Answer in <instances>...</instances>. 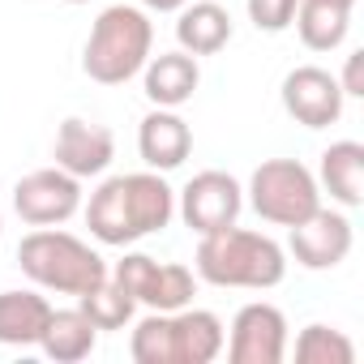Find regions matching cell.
I'll return each mask as SVG.
<instances>
[{"instance_id": "cell-25", "label": "cell", "mask_w": 364, "mask_h": 364, "mask_svg": "<svg viewBox=\"0 0 364 364\" xmlns=\"http://www.w3.org/2000/svg\"><path fill=\"white\" fill-rule=\"evenodd\" d=\"M338 86H343V95H364V52L347 56V69H343Z\"/></svg>"}, {"instance_id": "cell-21", "label": "cell", "mask_w": 364, "mask_h": 364, "mask_svg": "<svg viewBox=\"0 0 364 364\" xmlns=\"http://www.w3.org/2000/svg\"><path fill=\"white\" fill-rule=\"evenodd\" d=\"M77 309L90 317V326L95 330H124L129 321H133V309H137V300L107 274L103 283H95L90 291H82L77 296Z\"/></svg>"}, {"instance_id": "cell-23", "label": "cell", "mask_w": 364, "mask_h": 364, "mask_svg": "<svg viewBox=\"0 0 364 364\" xmlns=\"http://www.w3.org/2000/svg\"><path fill=\"white\" fill-rule=\"evenodd\" d=\"M129 355L137 364H171V334H167V313H150L133 326Z\"/></svg>"}, {"instance_id": "cell-2", "label": "cell", "mask_w": 364, "mask_h": 364, "mask_svg": "<svg viewBox=\"0 0 364 364\" xmlns=\"http://www.w3.org/2000/svg\"><path fill=\"white\" fill-rule=\"evenodd\" d=\"M193 266H198V279L210 283V287L270 291L287 274V253L266 232H249V228H236L232 223L223 232L202 236Z\"/></svg>"}, {"instance_id": "cell-4", "label": "cell", "mask_w": 364, "mask_h": 364, "mask_svg": "<svg viewBox=\"0 0 364 364\" xmlns=\"http://www.w3.org/2000/svg\"><path fill=\"white\" fill-rule=\"evenodd\" d=\"M18 266L35 287L56 291V296H82L107 279V262L86 240H77L60 228H35L31 236H22Z\"/></svg>"}, {"instance_id": "cell-6", "label": "cell", "mask_w": 364, "mask_h": 364, "mask_svg": "<svg viewBox=\"0 0 364 364\" xmlns=\"http://www.w3.org/2000/svg\"><path fill=\"white\" fill-rule=\"evenodd\" d=\"M137 304H146L150 313H176L185 309L198 291L193 270L176 266V262H154L150 253H124L116 262V270H107Z\"/></svg>"}, {"instance_id": "cell-11", "label": "cell", "mask_w": 364, "mask_h": 364, "mask_svg": "<svg viewBox=\"0 0 364 364\" xmlns=\"http://www.w3.org/2000/svg\"><path fill=\"white\" fill-rule=\"evenodd\" d=\"M343 99L347 95H343L338 77L317 65H300L283 77V107L304 129H330L343 116Z\"/></svg>"}, {"instance_id": "cell-26", "label": "cell", "mask_w": 364, "mask_h": 364, "mask_svg": "<svg viewBox=\"0 0 364 364\" xmlns=\"http://www.w3.org/2000/svg\"><path fill=\"white\" fill-rule=\"evenodd\" d=\"M146 9H154V14H176V9H185L189 0H141Z\"/></svg>"}, {"instance_id": "cell-17", "label": "cell", "mask_w": 364, "mask_h": 364, "mask_svg": "<svg viewBox=\"0 0 364 364\" xmlns=\"http://www.w3.org/2000/svg\"><path fill=\"white\" fill-rule=\"evenodd\" d=\"M317 189L330 193V202L355 210L364 202V146L360 141H334L321 150Z\"/></svg>"}, {"instance_id": "cell-18", "label": "cell", "mask_w": 364, "mask_h": 364, "mask_svg": "<svg viewBox=\"0 0 364 364\" xmlns=\"http://www.w3.org/2000/svg\"><path fill=\"white\" fill-rule=\"evenodd\" d=\"M95 343H99V330L90 326V317H86L82 309H52V317H48V326H43V334H39L43 355L56 360V364H77V360H86V355L95 351Z\"/></svg>"}, {"instance_id": "cell-1", "label": "cell", "mask_w": 364, "mask_h": 364, "mask_svg": "<svg viewBox=\"0 0 364 364\" xmlns=\"http://www.w3.org/2000/svg\"><path fill=\"white\" fill-rule=\"evenodd\" d=\"M171 215H176V193L163 180V171H129V176L103 180L90 193L86 228L99 245L124 249L141 236L163 232Z\"/></svg>"}, {"instance_id": "cell-8", "label": "cell", "mask_w": 364, "mask_h": 364, "mask_svg": "<svg viewBox=\"0 0 364 364\" xmlns=\"http://www.w3.org/2000/svg\"><path fill=\"white\" fill-rule=\"evenodd\" d=\"M240 210H245V189L228 171H198L189 185L180 189V219L198 236L232 228L240 219Z\"/></svg>"}, {"instance_id": "cell-29", "label": "cell", "mask_w": 364, "mask_h": 364, "mask_svg": "<svg viewBox=\"0 0 364 364\" xmlns=\"http://www.w3.org/2000/svg\"><path fill=\"white\" fill-rule=\"evenodd\" d=\"M0 232H5V219H0Z\"/></svg>"}, {"instance_id": "cell-27", "label": "cell", "mask_w": 364, "mask_h": 364, "mask_svg": "<svg viewBox=\"0 0 364 364\" xmlns=\"http://www.w3.org/2000/svg\"><path fill=\"white\" fill-rule=\"evenodd\" d=\"M330 5H347V9H355V0H330Z\"/></svg>"}, {"instance_id": "cell-22", "label": "cell", "mask_w": 364, "mask_h": 364, "mask_svg": "<svg viewBox=\"0 0 364 364\" xmlns=\"http://www.w3.org/2000/svg\"><path fill=\"white\" fill-rule=\"evenodd\" d=\"M296 360L300 364H351L355 360V347L343 330L334 326H304L300 338H296Z\"/></svg>"}, {"instance_id": "cell-9", "label": "cell", "mask_w": 364, "mask_h": 364, "mask_svg": "<svg viewBox=\"0 0 364 364\" xmlns=\"http://www.w3.org/2000/svg\"><path fill=\"white\" fill-rule=\"evenodd\" d=\"M232 364H279L287 355V317L283 309L253 300L236 313L232 338L223 343Z\"/></svg>"}, {"instance_id": "cell-13", "label": "cell", "mask_w": 364, "mask_h": 364, "mask_svg": "<svg viewBox=\"0 0 364 364\" xmlns=\"http://www.w3.org/2000/svg\"><path fill=\"white\" fill-rule=\"evenodd\" d=\"M137 150L150 171H176L193 154V129L176 116V107H154L137 129Z\"/></svg>"}, {"instance_id": "cell-28", "label": "cell", "mask_w": 364, "mask_h": 364, "mask_svg": "<svg viewBox=\"0 0 364 364\" xmlns=\"http://www.w3.org/2000/svg\"><path fill=\"white\" fill-rule=\"evenodd\" d=\"M65 5H90V0H65Z\"/></svg>"}, {"instance_id": "cell-7", "label": "cell", "mask_w": 364, "mask_h": 364, "mask_svg": "<svg viewBox=\"0 0 364 364\" xmlns=\"http://www.w3.org/2000/svg\"><path fill=\"white\" fill-rule=\"evenodd\" d=\"M14 210L26 228H60L82 210V180L65 167H39L14 185Z\"/></svg>"}, {"instance_id": "cell-14", "label": "cell", "mask_w": 364, "mask_h": 364, "mask_svg": "<svg viewBox=\"0 0 364 364\" xmlns=\"http://www.w3.org/2000/svg\"><path fill=\"white\" fill-rule=\"evenodd\" d=\"M167 334H171V364H210L228 343L223 321L210 309H189V304L167 313Z\"/></svg>"}, {"instance_id": "cell-24", "label": "cell", "mask_w": 364, "mask_h": 364, "mask_svg": "<svg viewBox=\"0 0 364 364\" xmlns=\"http://www.w3.org/2000/svg\"><path fill=\"white\" fill-rule=\"evenodd\" d=\"M296 5H300V0H249V22L257 31H266V35H279V31L291 26Z\"/></svg>"}, {"instance_id": "cell-10", "label": "cell", "mask_w": 364, "mask_h": 364, "mask_svg": "<svg viewBox=\"0 0 364 364\" xmlns=\"http://www.w3.org/2000/svg\"><path fill=\"white\" fill-rule=\"evenodd\" d=\"M287 232H291L287 249H291V257H296L304 270H334V266L347 262V253H351V245H355L351 219H347L343 210H326V206H317L304 223H296V228H287Z\"/></svg>"}, {"instance_id": "cell-15", "label": "cell", "mask_w": 364, "mask_h": 364, "mask_svg": "<svg viewBox=\"0 0 364 364\" xmlns=\"http://www.w3.org/2000/svg\"><path fill=\"white\" fill-rule=\"evenodd\" d=\"M141 73H146V99L154 107H185L202 86L198 56L189 52H159L146 60Z\"/></svg>"}, {"instance_id": "cell-20", "label": "cell", "mask_w": 364, "mask_h": 364, "mask_svg": "<svg viewBox=\"0 0 364 364\" xmlns=\"http://www.w3.org/2000/svg\"><path fill=\"white\" fill-rule=\"evenodd\" d=\"M291 26L309 52H334V48H343V39L351 31V9L330 5V0H300Z\"/></svg>"}, {"instance_id": "cell-19", "label": "cell", "mask_w": 364, "mask_h": 364, "mask_svg": "<svg viewBox=\"0 0 364 364\" xmlns=\"http://www.w3.org/2000/svg\"><path fill=\"white\" fill-rule=\"evenodd\" d=\"M52 317V304L39 291H0V343L39 347V334Z\"/></svg>"}, {"instance_id": "cell-3", "label": "cell", "mask_w": 364, "mask_h": 364, "mask_svg": "<svg viewBox=\"0 0 364 364\" xmlns=\"http://www.w3.org/2000/svg\"><path fill=\"white\" fill-rule=\"evenodd\" d=\"M150 48H154V26H150L146 9L112 5L90 26L86 52H82V69L99 86H124L129 77H137L146 69Z\"/></svg>"}, {"instance_id": "cell-12", "label": "cell", "mask_w": 364, "mask_h": 364, "mask_svg": "<svg viewBox=\"0 0 364 364\" xmlns=\"http://www.w3.org/2000/svg\"><path fill=\"white\" fill-rule=\"evenodd\" d=\"M52 159L56 167H65L69 176L86 180V176H103L116 159V137L107 124H95V120H82V116H69L60 129H56V146H52Z\"/></svg>"}, {"instance_id": "cell-16", "label": "cell", "mask_w": 364, "mask_h": 364, "mask_svg": "<svg viewBox=\"0 0 364 364\" xmlns=\"http://www.w3.org/2000/svg\"><path fill=\"white\" fill-rule=\"evenodd\" d=\"M176 43L189 56H219L232 43V14L215 0H189L185 9H176Z\"/></svg>"}, {"instance_id": "cell-5", "label": "cell", "mask_w": 364, "mask_h": 364, "mask_svg": "<svg viewBox=\"0 0 364 364\" xmlns=\"http://www.w3.org/2000/svg\"><path fill=\"white\" fill-rule=\"evenodd\" d=\"M249 206L274 228H296L321 206L317 176L296 159H266L249 180Z\"/></svg>"}]
</instances>
